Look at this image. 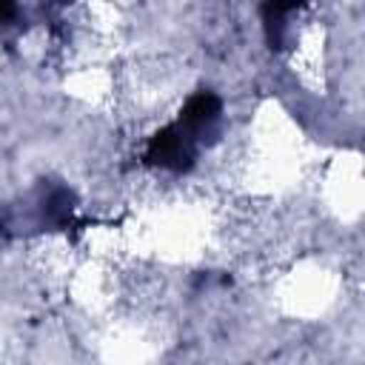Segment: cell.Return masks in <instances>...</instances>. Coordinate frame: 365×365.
<instances>
[{"label": "cell", "mask_w": 365, "mask_h": 365, "mask_svg": "<svg viewBox=\"0 0 365 365\" xmlns=\"http://www.w3.org/2000/svg\"><path fill=\"white\" fill-rule=\"evenodd\" d=\"M185 134L188 131L180 123L154 134V140L148 143V160L157 165H165V168H185L194 157L191 137H185Z\"/></svg>", "instance_id": "obj_1"}, {"label": "cell", "mask_w": 365, "mask_h": 365, "mask_svg": "<svg viewBox=\"0 0 365 365\" xmlns=\"http://www.w3.org/2000/svg\"><path fill=\"white\" fill-rule=\"evenodd\" d=\"M217 114H220V100H217L214 94H208V91H200V94H194V97L185 103V108H182V114H180V125H182L185 131H200V128L208 125Z\"/></svg>", "instance_id": "obj_2"}]
</instances>
